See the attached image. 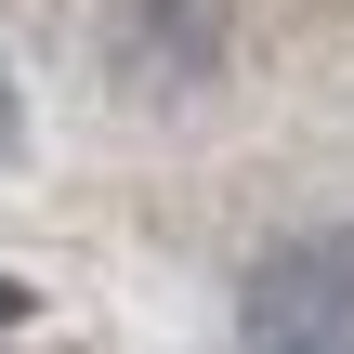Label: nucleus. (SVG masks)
I'll return each mask as SVG.
<instances>
[{
	"mask_svg": "<svg viewBox=\"0 0 354 354\" xmlns=\"http://www.w3.org/2000/svg\"><path fill=\"white\" fill-rule=\"evenodd\" d=\"M236 354H354V236H289L236 289Z\"/></svg>",
	"mask_w": 354,
	"mask_h": 354,
	"instance_id": "nucleus-1",
	"label": "nucleus"
},
{
	"mask_svg": "<svg viewBox=\"0 0 354 354\" xmlns=\"http://www.w3.org/2000/svg\"><path fill=\"white\" fill-rule=\"evenodd\" d=\"M0 145H13V79H0Z\"/></svg>",
	"mask_w": 354,
	"mask_h": 354,
	"instance_id": "nucleus-2",
	"label": "nucleus"
},
{
	"mask_svg": "<svg viewBox=\"0 0 354 354\" xmlns=\"http://www.w3.org/2000/svg\"><path fill=\"white\" fill-rule=\"evenodd\" d=\"M13 302H26V289H0V315H13Z\"/></svg>",
	"mask_w": 354,
	"mask_h": 354,
	"instance_id": "nucleus-3",
	"label": "nucleus"
}]
</instances>
